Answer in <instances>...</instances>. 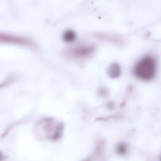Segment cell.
Returning <instances> with one entry per match:
<instances>
[{"label":"cell","mask_w":161,"mask_h":161,"mask_svg":"<svg viewBox=\"0 0 161 161\" xmlns=\"http://www.w3.org/2000/svg\"><path fill=\"white\" fill-rule=\"evenodd\" d=\"M160 161H161V157H160Z\"/></svg>","instance_id":"cell-7"},{"label":"cell","mask_w":161,"mask_h":161,"mask_svg":"<svg viewBox=\"0 0 161 161\" xmlns=\"http://www.w3.org/2000/svg\"><path fill=\"white\" fill-rule=\"evenodd\" d=\"M157 72V61L152 55H146L139 60L133 69V75L138 80L149 82L155 78Z\"/></svg>","instance_id":"cell-1"},{"label":"cell","mask_w":161,"mask_h":161,"mask_svg":"<svg viewBox=\"0 0 161 161\" xmlns=\"http://www.w3.org/2000/svg\"><path fill=\"white\" fill-rule=\"evenodd\" d=\"M2 160V155H1V153H0V160Z\"/></svg>","instance_id":"cell-6"},{"label":"cell","mask_w":161,"mask_h":161,"mask_svg":"<svg viewBox=\"0 0 161 161\" xmlns=\"http://www.w3.org/2000/svg\"><path fill=\"white\" fill-rule=\"evenodd\" d=\"M94 50H95L94 46L82 44L71 49L69 51V55L76 59H85L92 56Z\"/></svg>","instance_id":"cell-2"},{"label":"cell","mask_w":161,"mask_h":161,"mask_svg":"<svg viewBox=\"0 0 161 161\" xmlns=\"http://www.w3.org/2000/svg\"><path fill=\"white\" fill-rule=\"evenodd\" d=\"M127 146L125 144H124V143H120L116 147V151H117L118 154H119V155H124L127 153Z\"/></svg>","instance_id":"cell-5"},{"label":"cell","mask_w":161,"mask_h":161,"mask_svg":"<svg viewBox=\"0 0 161 161\" xmlns=\"http://www.w3.org/2000/svg\"><path fill=\"white\" fill-rule=\"evenodd\" d=\"M77 35L73 30H66L64 33H63L62 39L67 43H72V42H75L76 40Z\"/></svg>","instance_id":"cell-4"},{"label":"cell","mask_w":161,"mask_h":161,"mask_svg":"<svg viewBox=\"0 0 161 161\" xmlns=\"http://www.w3.org/2000/svg\"><path fill=\"white\" fill-rule=\"evenodd\" d=\"M108 75L112 79H116L120 76L121 69L119 64L117 63H113L108 69Z\"/></svg>","instance_id":"cell-3"}]
</instances>
